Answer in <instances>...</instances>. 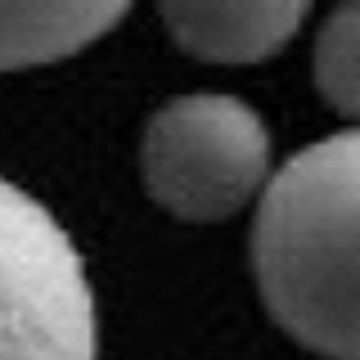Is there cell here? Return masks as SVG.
<instances>
[{"mask_svg":"<svg viewBox=\"0 0 360 360\" xmlns=\"http://www.w3.org/2000/svg\"><path fill=\"white\" fill-rule=\"evenodd\" d=\"M307 9L275 5H162V22L180 50L207 63H257L302 27Z\"/></svg>","mask_w":360,"mask_h":360,"instance_id":"4","label":"cell"},{"mask_svg":"<svg viewBox=\"0 0 360 360\" xmlns=\"http://www.w3.org/2000/svg\"><path fill=\"white\" fill-rule=\"evenodd\" d=\"M270 172V135L243 99L180 95L144 131V185L180 221H225Z\"/></svg>","mask_w":360,"mask_h":360,"instance_id":"3","label":"cell"},{"mask_svg":"<svg viewBox=\"0 0 360 360\" xmlns=\"http://www.w3.org/2000/svg\"><path fill=\"white\" fill-rule=\"evenodd\" d=\"M252 266L270 315L302 347L360 360V127L275 172L257 207Z\"/></svg>","mask_w":360,"mask_h":360,"instance_id":"1","label":"cell"},{"mask_svg":"<svg viewBox=\"0 0 360 360\" xmlns=\"http://www.w3.org/2000/svg\"><path fill=\"white\" fill-rule=\"evenodd\" d=\"M86 262L45 202L0 176V360H95Z\"/></svg>","mask_w":360,"mask_h":360,"instance_id":"2","label":"cell"},{"mask_svg":"<svg viewBox=\"0 0 360 360\" xmlns=\"http://www.w3.org/2000/svg\"><path fill=\"white\" fill-rule=\"evenodd\" d=\"M122 18V5H0V72L68 59Z\"/></svg>","mask_w":360,"mask_h":360,"instance_id":"5","label":"cell"},{"mask_svg":"<svg viewBox=\"0 0 360 360\" xmlns=\"http://www.w3.org/2000/svg\"><path fill=\"white\" fill-rule=\"evenodd\" d=\"M315 82L324 99L360 122V5H347L320 27L315 41Z\"/></svg>","mask_w":360,"mask_h":360,"instance_id":"6","label":"cell"}]
</instances>
